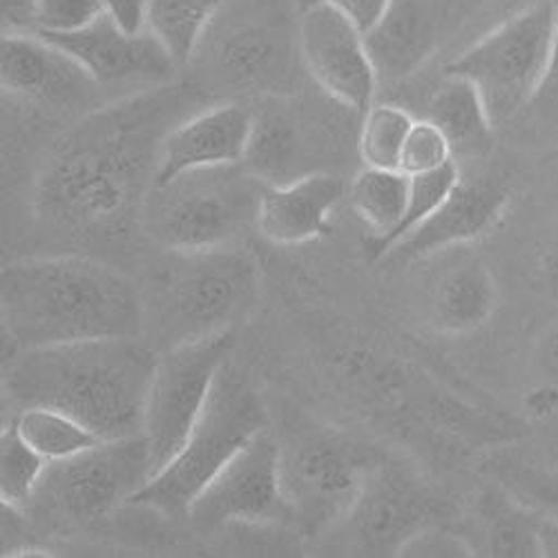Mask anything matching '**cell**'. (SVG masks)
Listing matches in <instances>:
<instances>
[{
    "label": "cell",
    "instance_id": "6da1fadb",
    "mask_svg": "<svg viewBox=\"0 0 558 558\" xmlns=\"http://www.w3.org/2000/svg\"><path fill=\"white\" fill-rule=\"evenodd\" d=\"M206 104L204 87L172 81L89 112L45 166L38 213L74 230H114L153 189L168 134Z\"/></svg>",
    "mask_w": 558,
    "mask_h": 558
},
{
    "label": "cell",
    "instance_id": "7a4b0ae2",
    "mask_svg": "<svg viewBox=\"0 0 558 558\" xmlns=\"http://www.w3.org/2000/svg\"><path fill=\"white\" fill-rule=\"evenodd\" d=\"M144 302L106 262L48 255L0 270V317L19 351L101 338H138Z\"/></svg>",
    "mask_w": 558,
    "mask_h": 558
},
{
    "label": "cell",
    "instance_id": "3957f363",
    "mask_svg": "<svg viewBox=\"0 0 558 558\" xmlns=\"http://www.w3.org/2000/svg\"><path fill=\"white\" fill-rule=\"evenodd\" d=\"M157 360L138 338L27 349L10 364L5 393L21 409H59L101 440L142 436Z\"/></svg>",
    "mask_w": 558,
    "mask_h": 558
},
{
    "label": "cell",
    "instance_id": "277c9868",
    "mask_svg": "<svg viewBox=\"0 0 558 558\" xmlns=\"http://www.w3.org/2000/svg\"><path fill=\"white\" fill-rule=\"evenodd\" d=\"M300 0H228L191 59L240 95L287 99L306 72L300 45Z\"/></svg>",
    "mask_w": 558,
    "mask_h": 558
},
{
    "label": "cell",
    "instance_id": "5b68a950",
    "mask_svg": "<svg viewBox=\"0 0 558 558\" xmlns=\"http://www.w3.org/2000/svg\"><path fill=\"white\" fill-rule=\"evenodd\" d=\"M264 429H268V415L259 391L228 362L189 440L134 494L128 507L153 509L163 517H189L191 505L223 464Z\"/></svg>",
    "mask_w": 558,
    "mask_h": 558
},
{
    "label": "cell",
    "instance_id": "8992f818",
    "mask_svg": "<svg viewBox=\"0 0 558 558\" xmlns=\"http://www.w3.org/2000/svg\"><path fill=\"white\" fill-rule=\"evenodd\" d=\"M168 257L157 272V311L170 347L230 331L259 295V266L240 246L168 251Z\"/></svg>",
    "mask_w": 558,
    "mask_h": 558
},
{
    "label": "cell",
    "instance_id": "52a82bcc",
    "mask_svg": "<svg viewBox=\"0 0 558 558\" xmlns=\"http://www.w3.org/2000/svg\"><path fill=\"white\" fill-rule=\"evenodd\" d=\"M554 34L556 0H532L462 50L445 72L476 85L498 128L534 101L549 63Z\"/></svg>",
    "mask_w": 558,
    "mask_h": 558
},
{
    "label": "cell",
    "instance_id": "ba28073f",
    "mask_svg": "<svg viewBox=\"0 0 558 558\" xmlns=\"http://www.w3.org/2000/svg\"><path fill=\"white\" fill-rule=\"evenodd\" d=\"M232 349H235V331L230 329L172 344L159 355L144 421L155 474L189 440L210 400L221 368L230 362Z\"/></svg>",
    "mask_w": 558,
    "mask_h": 558
},
{
    "label": "cell",
    "instance_id": "9c48e42d",
    "mask_svg": "<svg viewBox=\"0 0 558 558\" xmlns=\"http://www.w3.org/2000/svg\"><path fill=\"white\" fill-rule=\"evenodd\" d=\"M153 476L144 434L99 440L72 458L50 462L34 498L63 521L95 523L128 507Z\"/></svg>",
    "mask_w": 558,
    "mask_h": 558
},
{
    "label": "cell",
    "instance_id": "30bf717a",
    "mask_svg": "<svg viewBox=\"0 0 558 558\" xmlns=\"http://www.w3.org/2000/svg\"><path fill=\"white\" fill-rule=\"evenodd\" d=\"M383 456L349 436L311 429L282 447V481L289 509L317 532L349 517L366 476Z\"/></svg>",
    "mask_w": 558,
    "mask_h": 558
},
{
    "label": "cell",
    "instance_id": "8fae6325",
    "mask_svg": "<svg viewBox=\"0 0 558 558\" xmlns=\"http://www.w3.org/2000/svg\"><path fill=\"white\" fill-rule=\"evenodd\" d=\"M150 232L166 251H204L232 244L246 221H255L259 195L246 181L185 174L153 189Z\"/></svg>",
    "mask_w": 558,
    "mask_h": 558
},
{
    "label": "cell",
    "instance_id": "7c38bea8",
    "mask_svg": "<svg viewBox=\"0 0 558 558\" xmlns=\"http://www.w3.org/2000/svg\"><path fill=\"white\" fill-rule=\"evenodd\" d=\"M489 5L494 0H391L385 16L366 34L378 78L407 81Z\"/></svg>",
    "mask_w": 558,
    "mask_h": 558
},
{
    "label": "cell",
    "instance_id": "4fadbf2b",
    "mask_svg": "<svg viewBox=\"0 0 558 558\" xmlns=\"http://www.w3.org/2000/svg\"><path fill=\"white\" fill-rule=\"evenodd\" d=\"M289 509L282 481V445L268 429L232 456L189 509L199 530L277 521Z\"/></svg>",
    "mask_w": 558,
    "mask_h": 558
},
{
    "label": "cell",
    "instance_id": "5bb4252c",
    "mask_svg": "<svg viewBox=\"0 0 558 558\" xmlns=\"http://www.w3.org/2000/svg\"><path fill=\"white\" fill-rule=\"evenodd\" d=\"M347 519L364 554L398 556L415 534L445 523L447 505L398 462L380 458Z\"/></svg>",
    "mask_w": 558,
    "mask_h": 558
},
{
    "label": "cell",
    "instance_id": "9a60e30c",
    "mask_svg": "<svg viewBox=\"0 0 558 558\" xmlns=\"http://www.w3.org/2000/svg\"><path fill=\"white\" fill-rule=\"evenodd\" d=\"M300 45L306 74L342 108L364 114L376 99L378 72L366 34L331 5L302 8Z\"/></svg>",
    "mask_w": 558,
    "mask_h": 558
},
{
    "label": "cell",
    "instance_id": "2e32d148",
    "mask_svg": "<svg viewBox=\"0 0 558 558\" xmlns=\"http://www.w3.org/2000/svg\"><path fill=\"white\" fill-rule=\"evenodd\" d=\"M38 36L78 61L101 89L114 85H142L150 89L172 83L179 72V63L148 27L128 32L110 12L81 29Z\"/></svg>",
    "mask_w": 558,
    "mask_h": 558
},
{
    "label": "cell",
    "instance_id": "e0dca14e",
    "mask_svg": "<svg viewBox=\"0 0 558 558\" xmlns=\"http://www.w3.org/2000/svg\"><path fill=\"white\" fill-rule=\"evenodd\" d=\"M0 83L12 97L52 108H83L101 89L78 61L32 32H3Z\"/></svg>",
    "mask_w": 558,
    "mask_h": 558
},
{
    "label": "cell",
    "instance_id": "ac0fdd59",
    "mask_svg": "<svg viewBox=\"0 0 558 558\" xmlns=\"http://www.w3.org/2000/svg\"><path fill=\"white\" fill-rule=\"evenodd\" d=\"M255 112L242 104H215L183 119L163 142L153 189L185 174L230 168L246 159Z\"/></svg>",
    "mask_w": 558,
    "mask_h": 558
},
{
    "label": "cell",
    "instance_id": "d6986e66",
    "mask_svg": "<svg viewBox=\"0 0 558 558\" xmlns=\"http://www.w3.org/2000/svg\"><path fill=\"white\" fill-rule=\"evenodd\" d=\"M509 195L507 181L498 177L460 179L442 206L389 248L383 259L389 264H407L481 240L502 217Z\"/></svg>",
    "mask_w": 558,
    "mask_h": 558
},
{
    "label": "cell",
    "instance_id": "ffe728a7",
    "mask_svg": "<svg viewBox=\"0 0 558 558\" xmlns=\"http://www.w3.org/2000/svg\"><path fill=\"white\" fill-rule=\"evenodd\" d=\"M344 195V183L331 172H306L289 183L266 185L259 195L255 226L277 246H295L331 232V213Z\"/></svg>",
    "mask_w": 558,
    "mask_h": 558
},
{
    "label": "cell",
    "instance_id": "44dd1931",
    "mask_svg": "<svg viewBox=\"0 0 558 558\" xmlns=\"http://www.w3.org/2000/svg\"><path fill=\"white\" fill-rule=\"evenodd\" d=\"M498 284L487 262L464 246L434 272L427 289V317L445 336H468L492 319Z\"/></svg>",
    "mask_w": 558,
    "mask_h": 558
},
{
    "label": "cell",
    "instance_id": "7402d4cb",
    "mask_svg": "<svg viewBox=\"0 0 558 558\" xmlns=\"http://www.w3.org/2000/svg\"><path fill=\"white\" fill-rule=\"evenodd\" d=\"M427 119L449 138L453 157H483L494 144V121L472 81L447 74L427 104Z\"/></svg>",
    "mask_w": 558,
    "mask_h": 558
},
{
    "label": "cell",
    "instance_id": "603a6c76",
    "mask_svg": "<svg viewBox=\"0 0 558 558\" xmlns=\"http://www.w3.org/2000/svg\"><path fill=\"white\" fill-rule=\"evenodd\" d=\"M481 554L498 558H541L536 511L507 494L500 485L478 502Z\"/></svg>",
    "mask_w": 558,
    "mask_h": 558
},
{
    "label": "cell",
    "instance_id": "cb8c5ba5",
    "mask_svg": "<svg viewBox=\"0 0 558 558\" xmlns=\"http://www.w3.org/2000/svg\"><path fill=\"white\" fill-rule=\"evenodd\" d=\"M411 177L402 170L366 168L351 181L349 199L353 210L374 230L371 235V255L378 259L383 246L400 226L409 204Z\"/></svg>",
    "mask_w": 558,
    "mask_h": 558
},
{
    "label": "cell",
    "instance_id": "d4e9b609",
    "mask_svg": "<svg viewBox=\"0 0 558 558\" xmlns=\"http://www.w3.org/2000/svg\"><path fill=\"white\" fill-rule=\"evenodd\" d=\"M304 153L302 132L298 123L282 110L255 112V125L246 163L266 181V185H279L293 181L291 170L300 163Z\"/></svg>",
    "mask_w": 558,
    "mask_h": 558
},
{
    "label": "cell",
    "instance_id": "484cf974",
    "mask_svg": "<svg viewBox=\"0 0 558 558\" xmlns=\"http://www.w3.org/2000/svg\"><path fill=\"white\" fill-rule=\"evenodd\" d=\"M228 0H146V27L179 63L189 65L197 43Z\"/></svg>",
    "mask_w": 558,
    "mask_h": 558
},
{
    "label": "cell",
    "instance_id": "4316f807",
    "mask_svg": "<svg viewBox=\"0 0 558 558\" xmlns=\"http://www.w3.org/2000/svg\"><path fill=\"white\" fill-rule=\"evenodd\" d=\"M14 427L21 438L48 462L72 458L101 440L76 417L52 407H23Z\"/></svg>",
    "mask_w": 558,
    "mask_h": 558
},
{
    "label": "cell",
    "instance_id": "83f0119b",
    "mask_svg": "<svg viewBox=\"0 0 558 558\" xmlns=\"http://www.w3.org/2000/svg\"><path fill=\"white\" fill-rule=\"evenodd\" d=\"M413 117L391 104H374L362 114L357 150L366 168L400 170L402 148L413 125Z\"/></svg>",
    "mask_w": 558,
    "mask_h": 558
},
{
    "label": "cell",
    "instance_id": "f1b7e54d",
    "mask_svg": "<svg viewBox=\"0 0 558 558\" xmlns=\"http://www.w3.org/2000/svg\"><path fill=\"white\" fill-rule=\"evenodd\" d=\"M48 460L21 438L14 423H10L0 436V500L3 505L21 509L32 502L48 472Z\"/></svg>",
    "mask_w": 558,
    "mask_h": 558
},
{
    "label": "cell",
    "instance_id": "f546056e",
    "mask_svg": "<svg viewBox=\"0 0 558 558\" xmlns=\"http://www.w3.org/2000/svg\"><path fill=\"white\" fill-rule=\"evenodd\" d=\"M460 179H462V174H460V168H458L456 159L449 161L447 166L438 168V170L413 174L411 185H409L407 213H404V217H402L400 226L396 228L393 235L383 246L378 259H383L387 255V251L393 248L400 240H404L409 232H413L417 226L425 223L442 206V202L453 193V189L460 183Z\"/></svg>",
    "mask_w": 558,
    "mask_h": 558
},
{
    "label": "cell",
    "instance_id": "4dcf8cb0",
    "mask_svg": "<svg viewBox=\"0 0 558 558\" xmlns=\"http://www.w3.org/2000/svg\"><path fill=\"white\" fill-rule=\"evenodd\" d=\"M496 483L538 514L558 519V470L532 462L498 460L494 464Z\"/></svg>",
    "mask_w": 558,
    "mask_h": 558
},
{
    "label": "cell",
    "instance_id": "1f68e13d",
    "mask_svg": "<svg viewBox=\"0 0 558 558\" xmlns=\"http://www.w3.org/2000/svg\"><path fill=\"white\" fill-rule=\"evenodd\" d=\"M453 150L449 138L445 136V132L425 119H415L407 142L402 148V159H400V170L409 177L413 174H423V172H432L438 170L442 166H447L449 161H453Z\"/></svg>",
    "mask_w": 558,
    "mask_h": 558
},
{
    "label": "cell",
    "instance_id": "d6a6232c",
    "mask_svg": "<svg viewBox=\"0 0 558 558\" xmlns=\"http://www.w3.org/2000/svg\"><path fill=\"white\" fill-rule=\"evenodd\" d=\"M108 12L106 0H38L34 34H65Z\"/></svg>",
    "mask_w": 558,
    "mask_h": 558
},
{
    "label": "cell",
    "instance_id": "836d02e7",
    "mask_svg": "<svg viewBox=\"0 0 558 558\" xmlns=\"http://www.w3.org/2000/svg\"><path fill=\"white\" fill-rule=\"evenodd\" d=\"M476 547L470 541L449 530L445 523L432 525L415 534L398 556H429V558H451V556H474Z\"/></svg>",
    "mask_w": 558,
    "mask_h": 558
},
{
    "label": "cell",
    "instance_id": "e575fe53",
    "mask_svg": "<svg viewBox=\"0 0 558 558\" xmlns=\"http://www.w3.org/2000/svg\"><path fill=\"white\" fill-rule=\"evenodd\" d=\"M532 368L538 387L551 391L558 398V322L538 336L532 351Z\"/></svg>",
    "mask_w": 558,
    "mask_h": 558
},
{
    "label": "cell",
    "instance_id": "d590c367",
    "mask_svg": "<svg viewBox=\"0 0 558 558\" xmlns=\"http://www.w3.org/2000/svg\"><path fill=\"white\" fill-rule=\"evenodd\" d=\"M527 110H532L543 121H558V0H556V34L551 43L549 63L536 97Z\"/></svg>",
    "mask_w": 558,
    "mask_h": 558
},
{
    "label": "cell",
    "instance_id": "8d00e7d4",
    "mask_svg": "<svg viewBox=\"0 0 558 558\" xmlns=\"http://www.w3.org/2000/svg\"><path fill=\"white\" fill-rule=\"evenodd\" d=\"M308 5H331L347 14L364 34H368L385 16L391 0H300V8Z\"/></svg>",
    "mask_w": 558,
    "mask_h": 558
},
{
    "label": "cell",
    "instance_id": "74e56055",
    "mask_svg": "<svg viewBox=\"0 0 558 558\" xmlns=\"http://www.w3.org/2000/svg\"><path fill=\"white\" fill-rule=\"evenodd\" d=\"M38 0H0L3 32H34V14Z\"/></svg>",
    "mask_w": 558,
    "mask_h": 558
},
{
    "label": "cell",
    "instance_id": "f35d334b",
    "mask_svg": "<svg viewBox=\"0 0 558 558\" xmlns=\"http://www.w3.org/2000/svg\"><path fill=\"white\" fill-rule=\"evenodd\" d=\"M108 12L128 32H138L146 27V0H106Z\"/></svg>",
    "mask_w": 558,
    "mask_h": 558
},
{
    "label": "cell",
    "instance_id": "ab89813d",
    "mask_svg": "<svg viewBox=\"0 0 558 558\" xmlns=\"http://www.w3.org/2000/svg\"><path fill=\"white\" fill-rule=\"evenodd\" d=\"M538 545L541 558H558V519L538 514Z\"/></svg>",
    "mask_w": 558,
    "mask_h": 558
},
{
    "label": "cell",
    "instance_id": "60d3db41",
    "mask_svg": "<svg viewBox=\"0 0 558 558\" xmlns=\"http://www.w3.org/2000/svg\"><path fill=\"white\" fill-rule=\"evenodd\" d=\"M543 266H545V272H547V277L551 279V282L558 284V215H556V221H554V228H551L549 242L545 246Z\"/></svg>",
    "mask_w": 558,
    "mask_h": 558
},
{
    "label": "cell",
    "instance_id": "b9f144b4",
    "mask_svg": "<svg viewBox=\"0 0 558 558\" xmlns=\"http://www.w3.org/2000/svg\"><path fill=\"white\" fill-rule=\"evenodd\" d=\"M527 3H532V0H494V5H500V8L511 10V12H517V10L525 8Z\"/></svg>",
    "mask_w": 558,
    "mask_h": 558
}]
</instances>
